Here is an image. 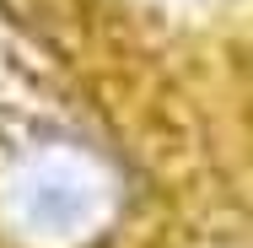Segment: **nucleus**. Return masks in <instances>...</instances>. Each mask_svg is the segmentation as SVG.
Here are the masks:
<instances>
[{"label": "nucleus", "instance_id": "nucleus-1", "mask_svg": "<svg viewBox=\"0 0 253 248\" xmlns=\"http://www.w3.org/2000/svg\"><path fill=\"white\" fill-rule=\"evenodd\" d=\"M113 205L108 167L70 141L27 146L0 167V227L22 248H86Z\"/></svg>", "mask_w": 253, "mask_h": 248}]
</instances>
